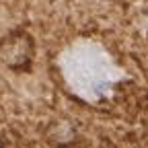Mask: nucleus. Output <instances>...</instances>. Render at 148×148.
Returning a JSON list of instances; mask_svg holds the SVG:
<instances>
[{"mask_svg":"<svg viewBox=\"0 0 148 148\" xmlns=\"http://www.w3.org/2000/svg\"><path fill=\"white\" fill-rule=\"evenodd\" d=\"M0 146H4V140H2V138H0Z\"/></svg>","mask_w":148,"mask_h":148,"instance_id":"f03ea898","label":"nucleus"},{"mask_svg":"<svg viewBox=\"0 0 148 148\" xmlns=\"http://www.w3.org/2000/svg\"><path fill=\"white\" fill-rule=\"evenodd\" d=\"M37 45L25 29H14L0 37V64L12 72H29L35 62Z\"/></svg>","mask_w":148,"mask_h":148,"instance_id":"f257e3e1","label":"nucleus"}]
</instances>
